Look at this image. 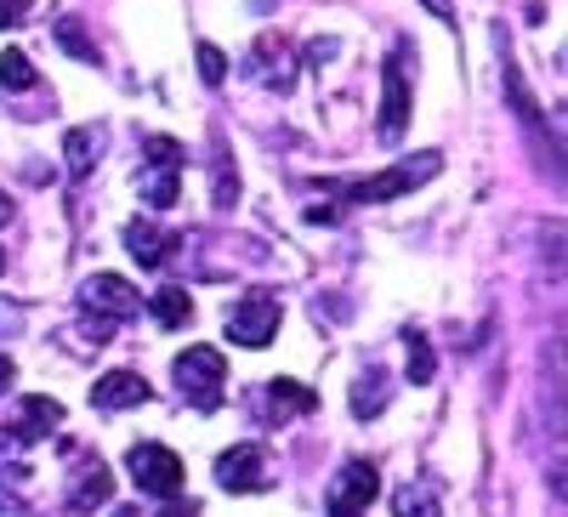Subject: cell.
I'll return each mask as SVG.
<instances>
[{
  "label": "cell",
  "mask_w": 568,
  "mask_h": 517,
  "mask_svg": "<svg viewBox=\"0 0 568 517\" xmlns=\"http://www.w3.org/2000/svg\"><path fill=\"white\" fill-rule=\"evenodd\" d=\"M444 171V154H409V160H398L393 171H382V176H369V182H353L347 187V200H369V205H382V200H398V194H409V187H420V182H433Z\"/></svg>",
  "instance_id": "cell-1"
},
{
  "label": "cell",
  "mask_w": 568,
  "mask_h": 517,
  "mask_svg": "<svg viewBox=\"0 0 568 517\" xmlns=\"http://www.w3.org/2000/svg\"><path fill=\"white\" fill-rule=\"evenodd\" d=\"M171 375H176L182 398H194V409H216L222 382H227V358H222L216 347H187V353L176 358Z\"/></svg>",
  "instance_id": "cell-2"
},
{
  "label": "cell",
  "mask_w": 568,
  "mask_h": 517,
  "mask_svg": "<svg viewBox=\"0 0 568 517\" xmlns=\"http://www.w3.org/2000/svg\"><path fill=\"white\" fill-rule=\"evenodd\" d=\"M125 473H131L136 489H149V495H160V500H176V495H182V460H176L165 444H131Z\"/></svg>",
  "instance_id": "cell-3"
},
{
  "label": "cell",
  "mask_w": 568,
  "mask_h": 517,
  "mask_svg": "<svg viewBox=\"0 0 568 517\" xmlns=\"http://www.w3.org/2000/svg\"><path fill=\"white\" fill-rule=\"evenodd\" d=\"M375 495H382V473L369 460H347L336 473V484H329L324 506H329V517H364L375 506Z\"/></svg>",
  "instance_id": "cell-4"
},
{
  "label": "cell",
  "mask_w": 568,
  "mask_h": 517,
  "mask_svg": "<svg viewBox=\"0 0 568 517\" xmlns=\"http://www.w3.org/2000/svg\"><path fill=\"white\" fill-rule=\"evenodd\" d=\"M273 336H278V296L273 291H251L240 307H227V342L267 347Z\"/></svg>",
  "instance_id": "cell-5"
},
{
  "label": "cell",
  "mask_w": 568,
  "mask_h": 517,
  "mask_svg": "<svg viewBox=\"0 0 568 517\" xmlns=\"http://www.w3.org/2000/svg\"><path fill=\"white\" fill-rule=\"evenodd\" d=\"M404 125H409V69L404 52H393L382 69V120H375V131H382V143H398Z\"/></svg>",
  "instance_id": "cell-6"
},
{
  "label": "cell",
  "mask_w": 568,
  "mask_h": 517,
  "mask_svg": "<svg viewBox=\"0 0 568 517\" xmlns=\"http://www.w3.org/2000/svg\"><path fill=\"white\" fill-rule=\"evenodd\" d=\"M80 302L98 313V318H131L142 302H136V291L125 285L120 273H98V278H85V291H80Z\"/></svg>",
  "instance_id": "cell-7"
},
{
  "label": "cell",
  "mask_w": 568,
  "mask_h": 517,
  "mask_svg": "<svg viewBox=\"0 0 568 517\" xmlns=\"http://www.w3.org/2000/svg\"><path fill=\"white\" fill-rule=\"evenodd\" d=\"M216 484L233 495H256L262 489V444H233L227 455H216Z\"/></svg>",
  "instance_id": "cell-8"
},
{
  "label": "cell",
  "mask_w": 568,
  "mask_h": 517,
  "mask_svg": "<svg viewBox=\"0 0 568 517\" xmlns=\"http://www.w3.org/2000/svg\"><path fill=\"white\" fill-rule=\"evenodd\" d=\"M91 404H98V409H131V404H149V382H142L136 369H114V375H103V382L91 387Z\"/></svg>",
  "instance_id": "cell-9"
},
{
  "label": "cell",
  "mask_w": 568,
  "mask_h": 517,
  "mask_svg": "<svg viewBox=\"0 0 568 517\" xmlns=\"http://www.w3.org/2000/svg\"><path fill=\"white\" fill-rule=\"evenodd\" d=\"M125 251L136 256V267H160L171 251H176V233H165V227H154V222H131L125 227Z\"/></svg>",
  "instance_id": "cell-10"
},
{
  "label": "cell",
  "mask_w": 568,
  "mask_h": 517,
  "mask_svg": "<svg viewBox=\"0 0 568 517\" xmlns=\"http://www.w3.org/2000/svg\"><path fill=\"white\" fill-rule=\"evenodd\" d=\"M63 149H69V171H74V176H85L91 165L103 160V149H109V131H103V125H74Z\"/></svg>",
  "instance_id": "cell-11"
},
{
  "label": "cell",
  "mask_w": 568,
  "mask_h": 517,
  "mask_svg": "<svg viewBox=\"0 0 568 517\" xmlns=\"http://www.w3.org/2000/svg\"><path fill=\"white\" fill-rule=\"evenodd\" d=\"M142 200L154 211H171L182 200V165H149L142 171Z\"/></svg>",
  "instance_id": "cell-12"
},
{
  "label": "cell",
  "mask_w": 568,
  "mask_h": 517,
  "mask_svg": "<svg viewBox=\"0 0 568 517\" xmlns=\"http://www.w3.org/2000/svg\"><path fill=\"white\" fill-rule=\"evenodd\" d=\"M262 398H267V415H273V420H284V415H313V409H318V398H313L302 382H267Z\"/></svg>",
  "instance_id": "cell-13"
},
{
  "label": "cell",
  "mask_w": 568,
  "mask_h": 517,
  "mask_svg": "<svg viewBox=\"0 0 568 517\" xmlns=\"http://www.w3.org/2000/svg\"><path fill=\"white\" fill-rule=\"evenodd\" d=\"M58 420H63V404H58V398H29V404H23V420H18V438L34 444V438L52 433Z\"/></svg>",
  "instance_id": "cell-14"
},
{
  "label": "cell",
  "mask_w": 568,
  "mask_h": 517,
  "mask_svg": "<svg viewBox=\"0 0 568 517\" xmlns=\"http://www.w3.org/2000/svg\"><path fill=\"white\" fill-rule=\"evenodd\" d=\"M382 409H387V375L382 369H364L358 387H353V415L358 420H375Z\"/></svg>",
  "instance_id": "cell-15"
},
{
  "label": "cell",
  "mask_w": 568,
  "mask_h": 517,
  "mask_svg": "<svg viewBox=\"0 0 568 517\" xmlns=\"http://www.w3.org/2000/svg\"><path fill=\"white\" fill-rule=\"evenodd\" d=\"M74 500H80V506H103V500H109V473H103L98 455L80 460V473H74Z\"/></svg>",
  "instance_id": "cell-16"
},
{
  "label": "cell",
  "mask_w": 568,
  "mask_h": 517,
  "mask_svg": "<svg viewBox=\"0 0 568 517\" xmlns=\"http://www.w3.org/2000/svg\"><path fill=\"white\" fill-rule=\"evenodd\" d=\"M154 318L165 324V331H176V324L194 318V296H187L182 285H165V291L154 296Z\"/></svg>",
  "instance_id": "cell-17"
},
{
  "label": "cell",
  "mask_w": 568,
  "mask_h": 517,
  "mask_svg": "<svg viewBox=\"0 0 568 517\" xmlns=\"http://www.w3.org/2000/svg\"><path fill=\"white\" fill-rule=\"evenodd\" d=\"M393 511L398 517H444L438 511V489H426V484H404L398 500H393Z\"/></svg>",
  "instance_id": "cell-18"
},
{
  "label": "cell",
  "mask_w": 568,
  "mask_h": 517,
  "mask_svg": "<svg viewBox=\"0 0 568 517\" xmlns=\"http://www.w3.org/2000/svg\"><path fill=\"white\" fill-rule=\"evenodd\" d=\"M0 85H7V91H29V85H34V63L18 52V45H7V52H0Z\"/></svg>",
  "instance_id": "cell-19"
},
{
  "label": "cell",
  "mask_w": 568,
  "mask_h": 517,
  "mask_svg": "<svg viewBox=\"0 0 568 517\" xmlns=\"http://www.w3.org/2000/svg\"><path fill=\"white\" fill-rule=\"evenodd\" d=\"M58 45H63L69 58H80V63H98V45H91V34H85L74 18H63V23H58Z\"/></svg>",
  "instance_id": "cell-20"
},
{
  "label": "cell",
  "mask_w": 568,
  "mask_h": 517,
  "mask_svg": "<svg viewBox=\"0 0 568 517\" xmlns=\"http://www.w3.org/2000/svg\"><path fill=\"white\" fill-rule=\"evenodd\" d=\"M404 347H409V382H415V387H426V382H433V353H426V336H420V331H409V336H404Z\"/></svg>",
  "instance_id": "cell-21"
},
{
  "label": "cell",
  "mask_w": 568,
  "mask_h": 517,
  "mask_svg": "<svg viewBox=\"0 0 568 517\" xmlns=\"http://www.w3.org/2000/svg\"><path fill=\"white\" fill-rule=\"evenodd\" d=\"M216 205H222V211L240 205V171H233V160L216 165Z\"/></svg>",
  "instance_id": "cell-22"
},
{
  "label": "cell",
  "mask_w": 568,
  "mask_h": 517,
  "mask_svg": "<svg viewBox=\"0 0 568 517\" xmlns=\"http://www.w3.org/2000/svg\"><path fill=\"white\" fill-rule=\"evenodd\" d=\"M200 74H205V85H222V74H227V58L211 40H200Z\"/></svg>",
  "instance_id": "cell-23"
},
{
  "label": "cell",
  "mask_w": 568,
  "mask_h": 517,
  "mask_svg": "<svg viewBox=\"0 0 568 517\" xmlns=\"http://www.w3.org/2000/svg\"><path fill=\"white\" fill-rule=\"evenodd\" d=\"M149 165H182V143H176V136H149Z\"/></svg>",
  "instance_id": "cell-24"
},
{
  "label": "cell",
  "mask_w": 568,
  "mask_h": 517,
  "mask_svg": "<svg viewBox=\"0 0 568 517\" xmlns=\"http://www.w3.org/2000/svg\"><path fill=\"white\" fill-rule=\"evenodd\" d=\"M29 7H34V0H0V29L23 23V18H29Z\"/></svg>",
  "instance_id": "cell-25"
},
{
  "label": "cell",
  "mask_w": 568,
  "mask_h": 517,
  "mask_svg": "<svg viewBox=\"0 0 568 517\" xmlns=\"http://www.w3.org/2000/svg\"><path fill=\"white\" fill-rule=\"evenodd\" d=\"M420 7L433 12V18H444V23H455V0H420Z\"/></svg>",
  "instance_id": "cell-26"
},
{
  "label": "cell",
  "mask_w": 568,
  "mask_h": 517,
  "mask_svg": "<svg viewBox=\"0 0 568 517\" xmlns=\"http://www.w3.org/2000/svg\"><path fill=\"white\" fill-rule=\"evenodd\" d=\"M12 375H18V364H12L7 353H0V393H7V387H12Z\"/></svg>",
  "instance_id": "cell-27"
},
{
  "label": "cell",
  "mask_w": 568,
  "mask_h": 517,
  "mask_svg": "<svg viewBox=\"0 0 568 517\" xmlns=\"http://www.w3.org/2000/svg\"><path fill=\"white\" fill-rule=\"evenodd\" d=\"M12 222V194H0V227Z\"/></svg>",
  "instance_id": "cell-28"
},
{
  "label": "cell",
  "mask_w": 568,
  "mask_h": 517,
  "mask_svg": "<svg viewBox=\"0 0 568 517\" xmlns=\"http://www.w3.org/2000/svg\"><path fill=\"white\" fill-rule=\"evenodd\" d=\"M114 517H142V511H131V506H120V511H114Z\"/></svg>",
  "instance_id": "cell-29"
},
{
  "label": "cell",
  "mask_w": 568,
  "mask_h": 517,
  "mask_svg": "<svg viewBox=\"0 0 568 517\" xmlns=\"http://www.w3.org/2000/svg\"><path fill=\"white\" fill-rule=\"evenodd\" d=\"M0 267H7V256H0Z\"/></svg>",
  "instance_id": "cell-30"
}]
</instances>
